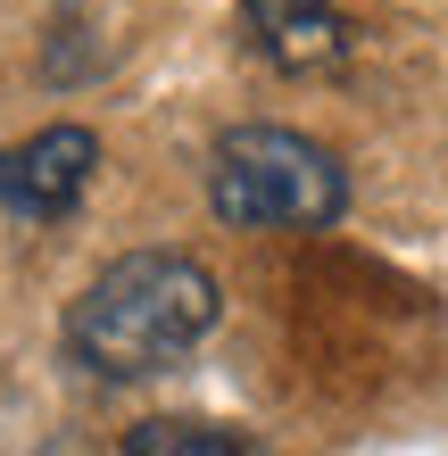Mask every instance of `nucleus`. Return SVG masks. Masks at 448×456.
Instances as JSON below:
<instances>
[{
	"instance_id": "obj_3",
	"label": "nucleus",
	"mask_w": 448,
	"mask_h": 456,
	"mask_svg": "<svg viewBox=\"0 0 448 456\" xmlns=\"http://www.w3.org/2000/svg\"><path fill=\"white\" fill-rule=\"evenodd\" d=\"M92 175H100V133L92 125H42L34 142L0 150V208L50 224L92 191Z\"/></svg>"
},
{
	"instance_id": "obj_1",
	"label": "nucleus",
	"mask_w": 448,
	"mask_h": 456,
	"mask_svg": "<svg viewBox=\"0 0 448 456\" xmlns=\"http://www.w3.org/2000/svg\"><path fill=\"white\" fill-rule=\"evenodd\" d=\"M216 274L183 249H134L117 265H100L84 282V299L67 307V348L75 365L109 373V382H142V373L183 365L191 348L216 332Z\"/></svg>"
},
{
	"instance_id": "obj_4",
	"label": "nucleus",
	"mask_w": 448,
	"mask_h": 456,
	"mask_svg": "<svg viewBox=\"0 0 448 456\" xmlns=\"http://www.w3.org/2000/svg\"><path fill=\"white\" fill-rule=\"evenodd\" d=\"M241 34L282 75H332L349 59V42H357L332 0H241Z\"/></svg>"
},
{
	"instance_id": "obj_5",
	"label": "nucleus",
	"mask_w": 448,
	"mask_h": 456,
	"mask_svg": "<svg viewBox=\"0 0 448 456\" xmlns=\"http://www.w3.org/2000/svg\"><path fill=\"white\" fill-rule=\"evenodd\" d=\"M125 456H249L224 423H191V415H150L125 432Z\"/></svg>"
},
{
	"instance_id": "obj_2",
	"label": "nucleus",
	"mask_w": 448,
	"mask_h": 456,
	"mask_svg": "<svg viewBox=\"0 0 448 456\" xmlns=\"http://www.w3.org/2000/svg\"><path fill=\"white\" fill-rule=\"evenodd\" d=\"M208 200L224 224L249 232H324L349 208V175L324 142L291 125H232L208 150Z\"/></svg>"
}]
</instances>
